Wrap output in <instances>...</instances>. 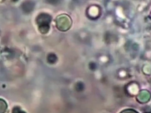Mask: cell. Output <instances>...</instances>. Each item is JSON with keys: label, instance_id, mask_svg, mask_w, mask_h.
<instances>
[{"label": "cell", "instance_id": "1", "mask_svg": "<svg viewBox=\"0 0 151 113\" xmlns=\"http://www.w3.org/2000/svg\"><path fill=\"white\" fill-rule=\"evenodd\" d=\"M50 19L47 15H40L37 18V23L39 25V30L42 34H45L49 28L48 23Z\"/></svg>", "mask_w": 151, "mask_h": 113}, {"label": "cell", "instance_id": "2", "mask_svg": "<svg viewBox=\"0 0 151 113\" xmlns=\"http://www.w3.org/2000/svg\"><path fill=\"white\" fill-rule=\"evenodd\" d=\"M7 108V105L6 102L0 98V113H5Z\"/></svg>", "mask_w": 151, "mask_h": 113}, {"label": "cell", "instance_id": "3", "mask_svg": "<svg viewBox=\"0 0 151 113\" xmlns=\"http://www.w3.org/2000/svg\"><path fill=\"white\" fill-rule=\"evenodd\" d=\"M55 56L53 54H50L48 56V58H47V59L48 61L49 62H51V63H52L54 62H55Z\"/></svg>", "mask_w": 151, "mask_h": 113}, {"label": "cell", "instance_id": "4", "mask_svg": "<svg viewBox=\"0 0 151 113\" xmlns=\"http://www.w3.org/2000/svg\"><path fill=\"white\" fill-rule=\"evenodd\" d=\"M12 113H25L24 111H22V110H21L20 108L19 107H15L13 108Z\"/></svg>", "mask_w": 151, "mask_h": 113}]
</instances>
